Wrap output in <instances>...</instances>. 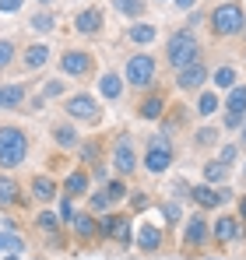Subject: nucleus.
<instances>
[{
    "label": "nucleus",
    "mask_w": 246,
    "mask_h": 260,
    "mask_svg": "<svg viewBox=\"0 0 246 260\" xmlns=\"http://www.w3.org/2000/svg\"><path fill=\"white\" fill-rule=\"evenodd\" d=\"M211 36H218V39H229V36H239L246 28V11L239 0H225V4H218L214 11H211Z\"/></svg>",
    "instance_id": "obj_1"
},
{
    "label": "nucleus",
    "mask_w": 246,
    "mask_h": 260,
    "mask_svg": "<svg viewBox=\"0 0 246 260\" xmlns=\"http://www.w3.org/2000/svg\"><path fill=\"white\" fill-rule=\"evenodd\" d=\"M28 155V134L14 123H0V169H18Z\"/></svg>",
    "instance_id": "obj_2"
},
{
    "label": "nucleus",
    "mask_w": 246,
    "mask_h": 260,
    "mask_svg": "<svg viewBox=\"0 0 246 260\" xmlns=\"http://www.w3.org/2000/svg\"><path fill=\"white\" fill-rule=\"evenodd\" d=\"M194 60H201V43L194 39V32H172L165 43V63L179 71Z\"/></svg>",
    "instance_id": "obj_3"
},
{
    "label": "nucleus",
    "mask_w": 246,
    "mask_h": 260,
    "mask_svg": "<svg viewBox=\"0 0 246 260\" xmlns=\"http://www.w3.org/2000/svg\"><path fill=\"white\" fill-rule=\"evenodd\" d=\"M155 71H159L155 56H148V53H134V56H127L123 78H127V85H130V88H151V85H155Z\"/></svg>",
    "instance_id": "obj_4"
},
{
    "label": "nucleus",
    "mask_w": 246,
    "mask_h": 260,
    "mask_svg": "<svg viewBox=\"0 0 246 260\" xmlns=\"http://www.w3.org/2000/svg\"><path fill=\"white\" fill-rule=\"evenodd\" d=\"M172 141L165 137V134H155V137H148V151H144V169L151 176H162L169 166H172Z\"/></svg>",
    "instance_id": "obj_5"
},
{
    "label": "nucleus",
    "mask_w": 246,
    "mask_h": 260,
    "mask_svg": "<svg viewBox=\"0 0 246 260\" xmlns=\"http://www.w3.org/2000/svg\"><path fill=\"white\" fill-rule=\"evenodd\" d=\"M64 113H67L74 123H88V127H95V123L102 120V109H99V102H95L91 95H84V91L71 95V99L64 102Z\"/></svg>",
    "instance_id": "obj_6"
},
{
    "label": "nucleus",
    "mask_w": 246,
    "mask_h": 260,
    "mask_svg": "<svg viewBox=\"0 0 246 260\" xmlns=\"http://www.w3.org/2000/svg\"><path fill=\"white\" fill-rule=\"evenodd\" d=\"M99 236L113 239L120 246H130V215H109L99 221Z\"/></svg>",
    "instance_id": "obj_7"
},
{
    "label": "nucleus",
    "mask_w": 246,
    "mask_h": 260,
    "mask_svg": "<svg viewBox=\"0 0 246 260\" xmlns=\"http://www.w3.org/2000/svg\"><path fill=\"white\" fill-rule=\"evenodd\" d=\"M60 71L71 74V78H88V74L95 71V60H91V53H84V49H67V53L60 56Z\"/></svg>",
    "instance_id": "obj_8"
},
{
    "label": "nucleus",
    "mask_w": 246,
    "mask_h": 260,
    "mask_svg": "<svg viewBox=\"0 0 246 260\" xmlns=\"http://www.w3.org/2000/svg\"><path fill=\"white\" fill-rule=\"evenodd\" d=\"M113 169L120 176H134L137 173V155H134V141L123 134L116 137V148H113Z\"/></svg>",
    "instance_id": "obj_9"
},
{
    "label": "nucleus",
    "mask_w": 246,
    "mask_h": 260,
    "mask_svg": "<svg viewBox=\"0 0 246 260\" xmlns=\"http://www.w3.org/2000/svg\"><path fill=\"white\" fill-rule=\"evenodd\" d=\"M204 81H207V67L201 60H194V63H187V67L176 71V88H183V91H194V88H201Z\"/></svg>",
    "instance_id": "obj_10"
},
{
    "label": "nucleus",
    "mask_w": 246,
    "mask_h": 260,
    "mask_svg": "<svg viewBox=\"0 0 246 260\" xmlns=\"http://www.w3.org/2000/svg\"><path fill=\"white\" fill-rule=\"evenodd\" d=\"M102 25H106L102 7H84V11L74 14V32H81V36H99Z\"/></svg>",
    "instance_id": "obj_11"
},
{
    "label": "nucleus",
    "mask_w": 246,
    "mask_h": 260,
    "mask_svg": "<svg viewBox=\"0 0 246 260\" xmlns=\"http://www.w3.org/2000/svg\"><path fill=\"white\" fill-rule=\"evenodd\" d=\"M211 236V225L204 221V215H190L187 229H183V246H204V239Z\"/></svg>",
    "instance_id": "obj_12"
},
{
    "label": "nucleus",
    "mask_w": 246,
    "mask_h": 260,
    "mask_svg": "<svg viewBox=\"0 0 246 260\" xmlns=\"http://www.w3.org/2000/svg\"><path fill=\"white\" fill-rule=\"evenodd\" d=\"M28 197L21 193V183L18 179H11V176H0V208L7 211V208H21Z\"/></svg>",
    "instance_id": "obj_13"
},
{
    "label": "nucleus",
    "mask_w": 246,
    "mask_h": 260,
    "mask_svg": "<svg viewBox=\"0 0 246 260\" xmlns=\"http://www.w3.org/2000/svg\"><path fill=\"white\" fill-rule=\"evenodd\" d=\"M190 197L201 204V208H218L229 201V190H214L211 183H201V186H190Z\"/></svg>",
    "instance_id": "obj_14"
},
{
    "label": "nucleus",
    "mask_w": 246,
    "mask_h": 260,
    "mask_svg": "<svg viewBox=\"0 0 246 260\" xmlns=\"http://www.w3.org/2000/svg\"><path fill=\"white\" fill-rule=\"evenodd\" d=\"M243 232H246V225H239L236 218H229V215L218 218V221L211 225V236H214L218 243H232V239H239Z\"/></svg>",
    "instance_id": "obj_15"
},
{
    "label": "nucleus",
    "mask_w": 246,
    "mask_h": 260,
    "mask_svg": "<svg viewBox=\"0 0 246 260\" xmlns=\"http://www.w3.org/2000/svg\"><path fill=\"white\" fill-rule=\"evenodd\" d=\"M137 116H141V120H162L165 116V95L162 91H151V95L137 106Z\"/></svg>",
    "instance_id": "obj_16"
},
{
    "label": "nucleus",
    "mask_w": 246,
    "mask_h": 260,
    "mask_svg": "<svg viewBox=\"0 0 246 260\" xmlns=\"http://www.w3.org/2000/svg\"><path fill=\"white\" fill-rule=\"evenodd\" d=\"M53 141H56L60 151H74V148L81 144V137H78V127H74V123H56V127H53Z\"/></svg>",
    "instance_id": "obj_17"
},
{
    "label": "nucleus",
    "mask_w": 246,
    "mask_h": 260,
    "mask_svg": "<svg viewBox=\"0 0 246 260\" xmlns=\"http://www.w3.org/2000/svg\"><path fill=\"white\" fill-rule=\"evenodd\" d=\"M32 197H36V201H42V204L56 201V197H60L56 179H49V176H36V179H32Z\"/></svg>",
    "instance_id": "obj_18"
},
{
    "label": "nucleus",
    "mask_w": 246,
    "mask_h": 260,
    "mask_svg": "<svg viewBox=\"0 0 246 260\" xmlns=\"http://www.w3.org/2000/svg\"><path fill=\"white\" fill-rule=\"evenodd\" d=\"M162 229L159 225H141V232H137V246L144 250V253H155V250H162Z\"/></svg>",
    "instance_id": "obj_19"
},
{
    "label": "nucleus",
    "mask_w": 246,
    "mask_h": 260,
    "mask_svg": "<svg viewBox=\"0 0 246 260\" xmlns=\"http://www.w3.org/2000/svg\"><path fill=\"white\" fill-rule=\"evenodd\" d=\"M88 179H91V176L84 173V169L67 173V179H64V197H84V193H88Z\"/></svg>",
    "instance_id": "obj_20"
},
{
    "label": "nucleus",
    "mask_w": 246,
    "mask_h": 260,
    "mask_svg": "<svg viewBox=\"0 0 246 260\" xmlns=\"http://www.w3.org/2000/svg\"><path fill=\"white\" fill-rule=\"evenodd\" d=\"M71 229H74V236H78V239H84V243L99 236V221H95V215H88V211H84V215H74Z\"/></svg>",
    "instance_id": "obj_21"
},
{
    "label": "nucleus",
    "mask_w": 246,
    "mask_h": 260,
    "mask_svg": "<svg viewBox=\"0 0 246 260\" xmlns=\"http://www.w3.org/2000/svg\"><path fill=\"white\" fill-rule=\"evenodd\" d=\"M25 106V85H0V109H21Z\"/></svg>",
    "instance_id": "obj_22"
},
{
    "label": "nucleus",
    "mask_w": 246,
    "mask_h": 260,
    "mask_svg": "<svg viewBox=\"0 0 246 260\" xmlns=\"http://www.w3.org/2000/svg\"><path fill=\"white\" fill-rule=\"evenodd\" d=\"M49 60V46L46 43H36L25 49V56H21V63H25V71H39L42 63Z\"/></svg>",
    "instance_id": "obj_23"
},
{
    "label": "nucleus",
    "mask_w": 246,
    "mask_h": 260,
    "mask_svg": "<svg viewBox=\"0 0 246 260\" xmlns=\"http://www.w3.org/2000/svg\"><path fill=\"white\" fill-rule=\"evenodd\" d=\"M99 91H102V99H109V102L120 99V95H123V78H120V74H113V71H106V74L99 78Z\"/></svg>",
    "instance_id": "obj_24"
},
{
    "label": "nucleus",
    "mask_w": 246,
    "mask_h": 260,
    "mask_svg": "<svg viewBox=\"0 0 246 260\" xmlns=\"http://www.w3.org/2000/svg\"><path fill=\"white\" fill-rule=\"evenodd\" d=\"M74 151L81 155V162H88V166H99L102 162V141H81Z\"/></svg>",
    "instance_id": "obj_25"
},
{
    "label": "nucleus",
    "mask_w": 246,
    "mask_h": 260,
    "mask_svg": "<svg viewBox=\"0 0 246 260\" xmlns=\"http://www.w3.org/2000/svg\"><path fill=\"white\" fill-rule=\"evenodd\" d=\"M155 39H159V28L155 25H144L141 21V25L130 28V43H137V46H148V43H155Z\"/></svg>",
    "instance_id": "obj_26"
},
{
    "label": "nucleus",
    "mask_w": 246,
    "mask_h": 260,
    "mask_svg": "<svg viewBox=\"0 0 246 260\" xmlns=\"http://www.w3.org/2000/svg\"><path fill=\"white\" fill-rule=\"evenodd\" d=\"M36 229H39L42 236H60V218L53 215V211H39L36 215Z\"/></svg>",
    "instance_id": "obj_27"
},
{
    "label": "nucleus",
    "mask_w": 246,
    "mask_h": 260,
    "mask_svg": "<svg viewBox=\"0 0 246 260\" xmlns=\"http://www.w3.org/2000/svg\"><path fill=\"white\" fill-rule=\"evenodd\" d=\"M53 25H56V18H53L49 11H39V14H32V21H28V28H32V32H39V36L53 32Z\"/></svg>",
    "instance_id": "obj_28"
},
{
    "label": "nucleus",
    "mask_w": 246,
    "mask_h": 260,
    "mask_svg": "<svg viewBox=\"0 0 246 260\" xmlns=\"http://www.w3.org/2000/svg\"><path fill=\"white\" fill-rule=\"evenodd\" d=\"M218 144V127H201L194 134V148H211Z\"/></svg>",
    "instance_id": "obj_29"
},
{
    "label": "nucleus",
    "mask_w": 246,
    "mask_h": 260,
    "mask_svg": "<svg viewBox=\"0 0 246 260\" xmlns=\"http://www.w3.org/2000/svg\"><path fill=\"white\" fill-rule=\"evenodd\" d=\"M225 176H229V166H225V162H207V166H204V179L211 183V186L222 183Z\"/></svg>",
    "instance_id": "obj_30"
},
{
    "label": "nucleus",
    "mask_w": 246,
    "mask_h": 260,
    "mask_svg": "<svg viewBox=\"0 0 246 260\" xmlns=\"http://www.w3.org/2000/svg\"><path fill=\"white\" fill-rule=\"evenodd\" d=\"M116 4V11L127 14V18H141L144 14V0H113Z\"/></svg>",
    "instance_id": "obj_31"
},
{
    "label": "nucleus",
    "mask_w": 246,
    "mask_h": 260,
    "mask_svg": "<svg viewBox=\"0 0 246 260\" xmlns=\"http://www.w3.org/2000/svg\"><path fill=\"white\" fill-rule=\"evenodd\" d=\"M229 109L246 113V85H232L229 88Z\"/></svg>",
    "instance_id": "obj_32"
},
{
    "label": "nucleus",
    "mask_w": 246,
    "mask_h": 260,
    "mask_svg": "<svg viewBox=\"0 0 246 260\" xmlns=\"http://www.w3.org/2000/svg\"><path fill=\"white\" fill-rule=\"evenodd\" d=\"M214 109H218V95L214 91H204L197 99V116H214Z\"/></svg>",
    "instance_id": "obj_33"
},
{
    "label": "nucleus",
    "mask_w": 246,
    "mask_h": 260,
    "mask_svg": "<svg viewBox=\"0 0 246 260\" xmlns=\"http://www.w3.org/2000/svg\"><path fill=\"white\" fill-rule=\"evenodd\" d=\"M102 190H106L109 201H123V197H127V183H123V176H120V179H106Z\"/></svg>",
    "instance_id": "obj_34"
},
{
    "label": "nucleus",
    "mask_w": 246,
    "mask_h": 260,
    "mask_svg": "<svg viewBox=\"0 0 246 260\" xmlns=\"http://www.w3.org/2000/svg\"><path fill=\"white\" fill-rule=\"evenodd\" d=\"M14 56H18V46L11 43V39H0V71H7L14 63Z\"/></svg>",
    "instance_id": "obj_35"
},
{
    "label": "nucleus",
    "mask_w": 246,
    "mask_h": 260,
    "mask_svg": "<svg viewBox=\"0 0 246 260\" xmlns=\"http://www.w3.org/2000/svg\"><path fill=\"white\" fill-rule=\"evenodd\" d=\"M4 225H7V229H4V232H7V250H11V253H25V239L14 232L11 221H4Z\"/></svg>",
    "instance_id": "obj_36"
},
{
    "label": "nucleus",
    "mask_w": 246,
    "mask_h": 260,
    "mask_svg": "<svg viewBox=\"0 0 246 260\" xmlns=\"http://www.w3.org/2000/svg\"><path fill=\"white\" fill-rule=\"evenodd\" d=\"M109 197H106V190H99V193H91L88 197V208H91V215H99V211H109Z\"/></svg>",
    "instance_id": "obj_37"
},
{
    "label": "nucleus",
    "mask_w": 246,
    "mask_h": 260,
    "mask_svg": "<svg viewBox=\"0 0 246 260\" xmlns=\"http://www.w3.org/2000/svg\"><path fill=\"white\" fill-rule=\"evenodd\" d=\"M214 85L218 88H232L236 85V71H232V67H218V71H214Z\"/></svg>",
    "instance_id": "obj_38"
},
{
    "label": "nucleus",
    "mask_w": 246,
    "mask_h": 260,
    "mask_svg": "<svg viewBox=\"0 0 246 260\" xmlns=\"http://www.w3.org/2000/svg\"><path fill=\"white\" fill-rule=\"evenodd\" d=\"M74 215H78V211H74V201H71V197H64V201H60V225H71Z\"/></svg>",
    "instance_id": "obj_39"
},
{
    "label": "nucleus",
    "mask_w": 246,
    "mask_h": 260,
    "mask_svg": "<svg viewBox=\"0 0 246 260\" xmlns=\"http://www.w3.org/2000/svg\"><path fill=\"white\" fill-rule=\"evenodd\" d=\"M243 120H246V113H236V109L225 113V127H229V130H239V127H243Z\"/></svg>",
    "instance_id": "obj_40"
},
{
    "label": "nucleus",
    "mask_w": 246,
    "mask_h": 260,
    "mask_svg": "<svg viewBox=\"0 0 246 260\" xmlns=\"http://www.w3.org/2000/svg\"><path fill=\"white\" fill-rule=\"evenodd\" d=\"M56 95H64V81H46L42 85V99H56Z\"/></svg>",
    "instance_id": "obj_41"
},
{
    "label": "nucleus",
    "mask_w": 246,
    "mask_h": 260,
    "mask_svg": "<svg viewBox=\"0 0 246 260\" xmlns=\"http://www.w3.org/2000/svg\"><path fill=\"white\" fill-rule=\"evenodd\" d=\"M236 155H239V148H236V144H225V148L218 151V162H225V166H232V162H236Z\"/></svg>",
    "instance_id": "obj_42"
},
{
    "label": "nucleus",
    "mask_w": 246,
    "mask_h": 260,
    "mask_svg": "<svg viewBox=\"0 0 246 260\" xmlns=\"http://www.w3.org/2000/svg\"><path fill=\"white\" fill-rule=\"evenodd\" d=\"M21 4H25V0H0V14H14Z\"/></svg>",
    "instance_id": "obj_43"
},
{
    "label": "nucleus",
    "mask_w": 246,
    "mask_h": 260,
    "mask_svg": "<svg viewBox=\"0 0 246 260\" xmlns=\"http://www.w3.org/2000/svg\"><path fill=\"white\" fill-rule=\"evenodd\" d=\"M91 176H95L99 183H106V179H109V173H106V166H102V162H99V166H91Z\"/></svg>",
    "instance_id": "obj_44"
},
{
    "label": "nucleus",
    "mask_w": 246,
    "mask_h": 260,
    "mask_svg": "<svg viewBox=\"0 0 246 260\" xmlns=\"http://www.w3.org/2000/svg\"><path fill=\"white\" fill-rule=\"evenodd\" d=\"M165 218H169V221H179V208H176V204H165Z\"/></svg>",
    "instance_id": "obj_45"
},
{
    "label": "nucleus",
    "mask_w": 246,
    "mask_h": 260,
    "mask_svg": "<svg viewBox=\"0 0 246 260\" xmlns=\"http://www.w3.org/2000/svg\"><path fill=\"white\" fill-rule=\"evenodd\" d=\"M172 4H176V7H179V11H187V7H194V4H197V0H172Z\"/></svg>",
    "instance_id": "obj_46"
},
{
    "label": "nucleus",
    "mask_w": 246,
    "mask_h": 260,
    "mask_svg": "<svg viewBox=\"0 0 246 260\" xmlns=\"http://www.w3.org/2000/svg\"><path fill=\"white\" fill-rule=\"evenodd\" d=\"M239 218H243V225H246V193L239 197Z\"/></svg>",
    "instance_id": "obj_47"
},
{
    "label": "nucleus",
    "mask_w": 246,
    "mask_h": 260,
    "mask_svg": "<svg viewBox=\"0 0 246 260\" xmlns=\"http://www.w3.org/2000/svg\"><path fill=\"white\" fill-rule=\"evenodd\" d=\"M0 250H7V232H0Z\"/></svg>",
    "instance_id": "obj_48"
},
{
    "label": "nucleus",
    "mask_w": 246,
    "mask_h": 260,
    "mask_svg": "<svg viewBox=\"0 0 246 260\" xmlns=\"http://www.w3.org/2000/svg\"><path fill=\"white\" fill-rule=\"evenodd\" d=\"M239 130H243V134H239V141L246 144V120H243V127H239Z\"/></svg>",
    "instance_id": "obj_49"
},
{
    "label": "nucleus",
    "mask_w": 246,
    "mask_h": 260,
    "mask_svg": "<svg viewBox=\"0 0 246 260\" xmlns=\"http://www.w3.org/2000/svg\"><path fill=\"white\" fill-rule=\"evenodd\" d=\"M4 260H18V253H7V257H4Z\"/></svg>",
    "instance_id": "obj_50"
},
{
    "label": "nucleus",
    "mask_w": 246,
    "mask_h": 260,
    "mask_svg": "<svg viewBox=\"0 0 246 260\" xmlns=\"http://www.w3.org/2000/svg\"><path fill=\"white\" fill-rule=\"evenodd\" d=\"M39 4H42V7H46V4H49V0H39Z\"/></svg>",
    "instance_id": "obj_51"
},
{
    "label": "nucleus",
    "mask_w": 246,
    "mask_h": 260,
    "mask_svg": "<svg viewBox=\"0 0 246 260\" xmlns=\"http://www.w3.org/2000/svg\"><path fill=\"white\" fill-rule=\"evenodd\" d=\"M243 169H246V166H243Z\"/></svg>",
    "instance_id": "obj_52"
}]
</instances>
